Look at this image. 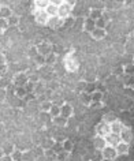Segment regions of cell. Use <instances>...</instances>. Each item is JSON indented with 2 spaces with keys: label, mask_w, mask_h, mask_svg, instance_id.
<instances>
[{
  "label": "cell",
  "mask_w": 134,
  "mask_h": 161,
  "mask_svg": "<svg viewBox=\"0 0 134 161\" xmlns=\"http://www.w3.org/2000/svg\"><path fill=\"white\" fill-rule=\"evenodd\" d=\"M48 19H49V16H48V14L45 12V10H36V11H34V20H36L39 25L45 26L48 23Z\"/></svg>",
  "instance_id": "cell-3"
},
{
  "label": "cell",
  "mask_w": 134,
  "mask_h": 161,
  "mask_svg": "<svg viewBox=\"0 0 134 161\" xmlns=\"http://www.w3.org/2000/svg\"><path fill=\"white\" fill-rule=\"evenodd\" d=\"M115 149H116V153H118V154H129V153L132 152L133 148L130 146V143L121 141L118 145L115 146Z\"/></svg>",
  "instance_id": "cell-9"
},
{
  "label": "cell",
  "mask_w": 134,
  "mask_h": 161,
  "mask_svg": "<svg viewBox=\"0 0 134 161\" xmlns=\"http://www.w3.org/2000/svg\"><path fill=\"white\" fill-rule=\"evenodd\" d=\"M14 94H15L18 98H21V100H22V98L26 97L27 90L25 89V86H16V87H15V92H14Z\"/></svg>",
  "instance_id": "cell-24"
},
{
  "label": "cell",
  "mask_w": 134,
  "mask_h": 161,
  "mask_svg": "<svg viewBox=\"0 0 134 161\" xmlns=\"http://www.w3.org/2000/svg\"><path fill=\"white\" fill-rule=\"evenodd\" d=\"M123 47H125V53H133V38L129 40L127 44Z\"/></svg>",
  "instance_id": "cell-44"
},
{
  "label": "cell",
  "mask_w": 134,
  "mask_h": 161,
  "mask_svg": "<svg viewBox=\"0 0 134 161\" xmlns=\"http://www.w3.org/2000/svg\"><path fill=\"white\" fill-rule=\"evenodd\" d=\"M116 156H118V153H116V149L115 146H104V148L101 149V159L103 160H108V161H114L116 160Z\"/></svg>",
  "instance_id": "cell-1"
},
{
  "label": "cell",
  "mask_w": 134,
  "mask_h": 161,
  "mask_svg": "<svg viewBox=\"0 0 134 161\" xmlns=\"http://www.w3.org/2000/svg\"><path fill=\"white\" fill-rule=\"evenodd\" d=\"M104 139H105V142H107V145H109V146H116L122 141L121 134H116V132H109L108 135L104 136Z\"/></svg>",
  "instance_id": "cell-8"
},
{
  "label": "cell",
  "mask_w": 134,
  "mask_h": 161,
  "mask_svg": "<svg viewBox=\"0 0 134 161\" xmlns=\"http://www.w3.org/2000/svg\"><path fill=\"white\" fill-rule=\"evenodd\" d=\"M96 89H97V86H96L93 82H86V86H85V92H86V93H92Z\"/></svg>",
  "instance_id": "cell-39"
},
{
  "label": "cell",
  "mask_w": 134,
  "mask_h": 161,
  "mask_svg": "<svg viewBox=\"0 0 134 161\" xmlns=\"http://www.w3.org/2000/svg\"><path fill=\"white\" fill-rule=\"evenodd\" d=\"M52 145H53V141H52V139H47V141L43 143V148L47 149V148H51Z\"/></svg>",
  "instance_id": "cell-53"
},
{
  "label": "cell",
  "mask_w": 134,
  "mask_h": 161,
  "mask_svg": "<svg viewBox=\"0 0 134 161\" xmlns=\"http://www.w3.org/2000/svg\"><path fill=\"white\" fill-rule=\"evenodd\" d=\"M48 114L51 115V118H55V116L60 115V107L58 104H52V107H51V109H49V112H48Z\"/></svg>",
  "instance_id": "cell-30"
},
{
  "label": "cell",
  "mask_w": 134,
  "mask_h": 161,
  "mask_svg": "<svg viewBox=\"0 0 134 161\" xmlns=\"http://www.w3.org/2000/svg\"><path fill=\"white\" fill-rule=\"evenodd\" d=\"M85 86H86V81H80L77 83V86H75V89H77L78 93H82V92H85Z\"/></svg>",
  "instance_id": "cell-42"
},
{
  "label": "cell",
  "mask_w": 134,
  "mask_h": 161,
  "mask_svg": "<svg viewBox=\"0 0 134 161\" xmlns=\"http://www.w3.org/2000/svg\"><path fill=\"white\" fill-rule=\"evenodd\" d=\"M93 146L97 150H101L104 146H107V142H105V139H104V136H100V135H97L96 138L93 139Z\"/></svg>",
  "instance_id": "cell-16"
},
{
  "label": "cell",
  "mask_w": 134,
  "mask_h": 161,
  "mask_svg": "<svg viewBox=\"0 0 134 161\" xmlns=\"http://www.w3.org/2000/svg\"><path fill=\"white\" fill-rule=\"evenodd\" d=\"M4 63H7V59H6L4 53L0 52V64H4Z\"/></svg>",
  "instance_id": "cell-54"
},
{
  "label": "cell",
  "mask_w": 134,
  "mask_h": 161,
  "mask_svg": "<svg viewBox=\"0 0 134 161\" xmlns=\"http://www.w3.org/2000/svg\"><path fill=\"white\" fill-rule=\"evenodd\" d=\"M112 47H114V51H115L116 53H119V55L125 53V47H123L122 44H114Z\"/></svg>",
  "instance_id": "cell-43"
},
{
  "label": "cell",
  "mask_w": 134,
  "mask_h": 161,
  "mask_svg": "<svg viewBox=\"0 0 134 161\" xmlns=\"http://www.w3.org/2000/svg\"><path fill=\"white\" fill-rule=\"evenodd\" d=\"M64 25V19H62L60 16H49V19H48V23L47 26H49L51 29H59Z\"/></svg>",
  "instance_id": "cell-7"
},
{
  "label": "cell",
  "mask_w": 134,
  "mask_h": 161,
  "mask_svg": "<svg viewBox=\"0 0 134 161\" xmlns=\"http://www.w3.org/2000/svg\"><path fill=\"white\" fill-rule=\"evenodd\" d=\"M7 97V90L4 87H0V102H3Z\"/></svg>",
  "instance_id": "cell-49"
},
{
  "label": "cell",
  "mask_w": 134,
  "mask_h": 161,
  "mask_svg": "<svg viewBox=\"0 0 134 161\" xmlns=\"http://www.w3.org/2000/svg\"><path fill=\"white\" fill-rule=\"evenodd\" d=\"M115 120H118V116H116L115 112H107V114L103 115V122L108 123V124H111V123Z\"/></svg>",
  "instance_id": "cell-20"
},
{
  "label": "cell",
  "mask_w": 134,
  "mask_h": 161,
  "mask_svg": "<svg viewBox=\"0 0 134 161\" xmlns=\"http://www.w3.org/2000/svg\"><path fill=\"white\" fill-rule=\"evenodd\" d=\"M27 79H29V82H32V83H37L40 81V77H39V74H30V75H27Z\"/></svg>",
  "instance_id": "cell-46"
},
{
  "label": "cell",
  "mask_w": 134,
  "mask_h": 161,
  "mask_svg": "<svg viewBox=\"0 0 134 161\" xmlns=\"http://www.w3.org/2000/svg\"><path fill=\"white\" fill-rule=\"evenodd\" d=\"M121 139L123 142H127V143H132L133 142V131L130 128H123L122 132H121Z\"/></svg>",
  "instance_id": "cell-13"
},
{
  "label": "cell",
  "mask_w": 134,
  "mask_h": 161,
  "mask_svg": "<svg viewBox=\"0 0 134 161\" xmlns=\"http://www.w3.org/2000/svg\"><path fill=\"white\" fill-rule=\"evenodd\" d=\"M34 61H36V64L39 67H43L44 64H45V57L44 56H40V55H37L36 57H34Z\"/></svg>",
  "instance_id": "cell-41"
},
{
  "label": "cell",
  "mask_w": 134,
  "mask_h": 161,
  "mask_svg": "<svg viewBox=\"0 0 134 161\" xmlns=\"http://www.w3.org/2000/svg\"><path fill=\"white\" fill-rule=\"evenodd\" d=\"M73 114H74V108H73V105H71V104H68V102H64V104L60 105V115H62V116H64V118L70 119L71 116H73Z\"/></svg>",
  "instance_id": "cell-10"
},
{
  "label": "cell",
  "mask_w": 134,
  "mask_h": 161,
  "mask_svg": "<svg viewBox=\"0 0 134 161\" xmlns=\"http://www.w3.org/2000/svg\"><path fill=\"white\" fill-rule=\"evenodd\" d=\"M96 132H97V135H100V136H105V135H108L109 132H111V128H109V124L108 123H105V122H100L97 126H96Z\"/></svg>",
  "instance_id": "cell-6"
},
{
  "label": "cell",
  "mask_w": 134,
  "mask_h": 161,
  "mask_svg": "<svg viewBox=\"0 0 134 161\" xmlns=\"http://www.w3.org/2000/svg\"><path fill=\"white\" fill-rule=\"evenodd\" d=\"M51 148H52V149H53V152L58 154V153H60L62 150H63V142H60V141H55V142H53V145L51 146Z\"/></svg>",
  "instance_id": "cell-31"
},
{
  "label": "cell",
  "mask_w": 134,
  "mask_h": 161,
  "mask_svg": "<svg viewBox=\"0 0 134 161\" xmlns=\"http://www.w3.org/2000/svg\"><path fill=\"white\" fill-rule=\"evenodd\" d=\"M8 27H10V25H8V19L0 18V32H4V30H7Z\"/></svg>",
  "instance_id": "cell-40"
},
{
  "label": "cell",
  "mask_w": 134,
  "mask_h": 161,
  "mask_svg": "<svg viewBox=\"0 0 134 161\" xmlns=\"http://www.w3.org/2000/svg\"><path fill=\"white\" fill-rule=\"evenodd\" d=\"M71 153H68L66 152V150H62L60 153H58L56 154V160H60V161H64V160H67L68 157H70Z\"/></svg>",
  "instance_id": "cell-35"
},
{
  "label": "cell",
  "mask_w": 134,
  "mask_h": 161,
  "mask_svg": "<svg viewBox=\"0 0 134 161\" xmlns=\"http://www.w3.org/2000/svg\"><path fill=\"white\" fill-rule=\"evenodd\" d=\"M36 48H37V55H40V56H44V57L48 56V55L52 52V47H51L48 42H45V41L40 42Z\"/></svg>",
  "instance_id": "cell-5"
},
{
  "label": "cell",
  "mask_w": 134,
  "mask_h": 161,
  "mask_svg": "<svg viewBox=\"0 0 134 161\" xmlns=\"http://www.w3.org/2000/svg\"><path fill=\"white\" fill-rule=\"evenodd\" d=\"M29 55H37V48H36V47H33L32 49L29 51Z\"/></svg>",
  "instance_id": "cell-55"
},
{
  "label": "cell",
  "mask_w": 134,
  "mask_h": 161,
  "mask_svg": "<svg viewBox=\"0 0 134 161\" xmlns=\"http://www.w3.org/2000/svg\"><path fill=\"white\" fill-rule=\"evenodd\" d=\"M10 82H11V81L7 79L6 77H2V78H0V87H4V89H6V87H7V85H8Z\"/></svg>",
  "instance_id": "cell-47"
},
{
  "label": "cell",
  "mask_w": 134,
  "mask_h": 161,
  "mask_svg": "<svg viewBox=\"0 0 134 161\" xmlns=\"http://www.w3.org/2000/svg\"><path fill=\"white\" fill-rule=\"evenodd\" d=\"M56 57H58L56 53L51 52L48 56H45V64H47V66H53V64L56 63Z\"/></svg>",
  "instance_id": "cell-26"
},
{
  "label": "cell",
  "mask_w": 134,
  "mask_h": 161,
  "mask_svg": "<svg viewBox=\"0 0 134 161\" xmlns=\"http://www.w3.org/2000/svg\"><path fill=\"white\" fill-rule=\"evenodd\" d=\"M19 22H21V18L18 15H11L8 18V25L10 26H18Z\"/></svg>",
  "instance_id": "cell-32"
},
{
  "label": "cell",
  "mask_w": 134,
  "mask_h": 161,
  "mask_svg": "<svg viewBox=\"0 0 134 161\" xmlns=\"http://www.w3.org/2000/svg\"><path fill=\"white\" fill-rule=\"evenodd\" d=\"M84 27L82 29L85 30V32H88V33H92L95 30V27H96V25H95V20H92L90 18H86L84 20V25H82Z\"/></svg>",
  "instance_id": "cell-18"
},
{
  "label": "cell",
  "mask_w": 134,
  "mask_h": 161,
  "mask_svg": "<svg viewBox=\"0 0 134 161\" xmlns=\"http://www.w3.org/2000/svg\"><path fill=\"white\" fill-rule=\"evenodd\" d=\"M109 128H111V132H116V134H121L122 132V130L125 128V124L119 120H115V122H112L111 124H109Z\"/></svg>",
  "instance_id": "cell-14"
},
{
  "label": "cell",
  "mask_w": 134,
  "mask_h": 161,
  "mask_svg": "<svg viewBox=\"0 0 134 161\" xmlns=\"http://www.w3.org/2000/svg\"><path fill=\"white\" fill-rule=\"evenodd\" d=\"M48 4H49V0H34L33 6L36 7V10H45Z\"/></svg>",
  "instance_id": "cell-23"
},
{
  "label": "cell",
  "mask_w": 134,
  "mask_h": 161,
  "mask_svg": "<svg viewBox=\"0 0 134 161\" xmlns=\"http://www.w3.org/2000/svg\"><path fill=\"white\" fill-rule=\"evenodd\" d=\"M14 149H15V148H14V145H12V143H10V142L4 143V146H3V152H4L6 154H11Z\"/></svg>",
  "instance_id": "cell-37"
},
{
  "label": "cell",
  "mask_w": 134,
  "mask_h": 161,
  "mask_svg": "<svg viewBox=\"0 0 134 161\" xmlns=\"http://www.w3.org/2000/svg\"><path fill=\"white\" fill-rule=\"evenodd\" d=\"M71 10H73V7H70L66 2L63 0V3H62L59 7H58V16H60L62 19H66V18H68V16H70Z\"/></svg>",
  "instance_id": "cell-4"
},
{
  "label": "cell",
  "mask_w": 134,
  "mask_h": 161,
  "mask_svg": "<svg viewBox=\"0 0 134 161\" xmlns=\"http://www.w3.org/2000/svg\"><path fill=\"white\" fill-rule=\"evenodd\" d=\"M36 93H34V92H30V93H27L26 94V97L23 98V100H26V101H32V100H36Z\"/></svg>",
  "instance_id": "cell-48"
},
{
  "label": "cell",
  "mask_w": 134,
  "mask_h": 161,
  "mask_svg": "<svg viewBox=\"0 0 134 161\" xmlns=\"http://www.w3.org/2000/svg\"><path fill=\"white\" fill-rule=\"evenodd\" d=\"M0 8H2V3H0Z\"/></svg>",
  "instance_id": "cell-58"
},
{
  "label": "cell",
  "mask_w": 134,
  "mask_h": 161,
  "mask_svg": "<svg viewBox=\"0 0 134 161\" xmlns=\"http://www.w3.org/2000/svg\"><path fill=\"white\" fill-rule=\"evenodd\" d=\"M12 82H14V85H15V86H25L27 82H29V79H27L26 73H18L15 77H14Z\"/></svg>",
  "instance_id": "cell-11"
},
{
  "label": "cell",
  "mask_w": 134,
  "mask_h": 161,
  "mask_svg": "<svg viewBox=\"0 0 134 161\" xmlns=\"http://www.w3.org/2000/svg\"><path fill=\"white\" fill-rule=\"evenodd\" d=\"M15 85H14V82L11 81L8 85H7V87H6V90H7V93H11V92H15Z\"/></svg>",
  "instance_id": "cell-50"
},
{
  "label": "cell",
  "mask_w": 134,
  "mask_h": 161,
  "mask_svg": "<svg viewBox=\"0 0 134 161\" xmlns=\"http://www.w3.org/2000/svg\"><path fill=\"white\" fill-rule=\"evenodd\" d=\"M62 142H63V150H66V152H68V153L73 152V149H74L73 141H70V139H64V141H62Z\"/></svg>",
  "instance_id": "cell-27"
},
{
  "label": "cell",
  "mask_w": 134,
  "mask_h": 161,
  "mask_svg": "<svg viewBox=\"0 0 134 161\" xmlns=\"http://www.w3.org/2000/svg\"><path fill=\"white\" fill-rule=\"evenodd\" d=\"M44 157H47V159H56V153L53 152L52 148H47L44 149Z\"/></svg>",
  "instance_id": "cell-34"
},
{
  "label": "cell",
  "mask_w": 134,
  "mask_h": 161,
  "mask_svg": "<svg viewBox=\"0 0 134 161\" xmlns=\"http://www.w3.org/2000/svg\"><path fill=\"white\" fill-rule=\"evenodd\" d=\"M95 25H96V27L97 29H105V27L108 26V23L105 22L103 18H100V19H97V20H95Z\"/></svg>",
  "instance_id": "cell-38"
},
{
  "label": "cell",
  "mask_w": 134,
  "mask_h": 161,
  "mask_svg": "<svg viewBox=\"0 0 134 161\" xmlns=\"http://www.w3.org/2000/svg\"><path fill=\"white\" fill-rule=\"evenodd\" d=\"M81 102L85 105H89L92 102V98H90V93H86V92H82L81 93Z\"/></svg>",
  "instance_id": "cell-28"
},
{
  "label": "cell",
  "mask_w": 134,
  "mask_h": 161,
  "mask_svg": "<svg viewBox=\"0 0 134 161\" xmlns=\"http://www.w3.org/2000/svg\"><path fill=\"white\" fill-rule=\"evenodd\" d=\"M125 4H126V6H127V7H130V6H133V2H126V3H125Z\"/></svg>",
  "instance_id": "cell-57"
},
{
  "label": "cell",
  "mask_w": 134,
  "mask_h": 161,
  "mask_svg": "<svg viewBox=\"0 0 134 161\" xmlns=\"http://www.w3.org/2000/svg\"><path fill=\"white\" fill-rule=\"evenodd\" d=\"M64 67L70 73H75L78 70V67H80V61L75 59L74 56H71V55H67L66 59H64Z\"/></svg>",
  "instance_id": "cell-2"
},
{
  "label": "cell",
  "mask_w": 134,
  "mask_h": 161,
  "mask_svg": "<svg viewBox=\"0 0 134 161\" xmlns=\"http://www.w3.org/2000/svg\"><path fill=\"white\" fill-rule=\"evenodd\" d=\"M89 107L92 109H97V108H101V102H96V101H92L90 104H89Z\"/></svg>",
  "instance_id": "cell-52"
},
{
  "label": "cell",
  "mask_w": 134,
  "mask_h": 161,
  "mask_svg": "<svg viewBox=\"0 0 134 161\" xmlns=\"http://www.w3.org/2000/svg\"><path fill=\"white\" fill-rule=\"evenodd\" d=\"M52 104H53V102L51 101V100H44V101L40 102L39 109H40L41 112H44V114H48V112H49V109H51V107H52Z\"/></svg>",
  "instance_id": "cell-19"
},
{
  "label": "cell",
  "mask_w": 134,
  "mask_h": 161,
  "mask_svg": "<svg viewBox=\"0 0 134 161\" xmlns=\"http://www.w3.org/2000/svg\"><path fill=\"white\" fill-rule=\"evenodd\" d=\"M49 86L52 87V89H58V87H59V85H58L56 82H51V83H49Z\"/></svg>",
  "instance_id": "cell-56"
},
{
  "label": "cell",
  "mask_w": 134,
  "mask_h": 161,
  "mask_svg": "<svg viewBox=\"0 0 134 161\" xmlns=\"http://www.w3.org/2000/svg\"><path fill=\"white\" fill-rule=\"evenodd\" d=\"M90 36H92V38H93V40L100 41V40H103L105 36H107V30H105V29H97V27H95V30L90 33Z\"/></svg>",
  "instance_id": "cell-12"
},
{
  "label": "cell",
  "mask_w": 134,
  "mask_h": 161,
  "mask_svg": "<svg viewBox=\"0 0 134 161\" xmlns=\"http://www.w3.org/2000/svg\"><path fill=\"white\" fill-rule=\"evenodd\" d=\"M45 12L48 14V16H56L58 15V7L53 4V3L49 2V4L45 8Z\"/></svg>",
  "instance_id": "cell-25"
},
{
  "label": "cell",
  "mask_w": 134,
  "mask_h": 161,
  "mask_svg": "<svg viewBox=\"0 0 134 161\" xmlns=\"http://www.w3.org/2000/svg\"><path fill=\"white\" fill-rule=\"evenodd\" d=\"M112 74H115V75H122V74H123V66L115 67L114 70H112Z\"/></svg>",
  "instance_id": "cell-51"
},
{
  "label": "cell",
  "mask_w": 134,
  "mask_h": 161,
  "mask_svg": "<svg viewBox=\"0 0 134 161\" xmlns=\"http://www.w3.org/2000/svg\"><path fill=\"white\" fill-rule=\"evenodd\" d=\"M52 122H53L55 126H59V127H66L67 123H68V119L64 118V116H62V115H58V116H55V118H52Z\"/></svg>",
  "instance_id": "cell-15"
},
{
  "label": "cell",
  "mask_w": 134,
  "mask_h": 161,
  "mask_svg": "<svg viewBox=\"0 0 134 161\" xmlns=\"http://www.w3.org/2000/svg\"><path fill=\"white\" fill-rule=\"evenodd\" d=\"M123 74H125V75H133L134 74V64H133V61L123 66Z\"/></svg>",
  "instance_id": "cell-29"
},
{
  "label": "cell",
  "mask_w": 134,
  "mask_h": 161,
  "mask_svg": "<svg viewBox=\"0 0 134 161\" xmlns=\"http://www.w3.org/2000/svg\"><path fill=\"white\" fill-rule=\"evenodd\" d=\"M11 15H12L11 8H10V7H7V6H2V8H0V18L8 19Z\"/></svg>",
  "instance_id": "cell-21"
},
{
  "label": "cell",
  "mask_w": 134,
  "mask_h": 161,
  "mask_svg": "<svg viewBox=\"0 0 134 161\" xmlns=\"http://www.w3.org/2000/svg\"><path fill=\"white\" fill-rule=\"evenodd\" d=\"M10 156H11V160H12V161H19V160H22V152H21V150L14 149L12 153H11Z\"/></svg>",
  "instance_id": "cell-33"
},
{
  "label": "cell",
  "mask_w": 134,
  "mask_h": 161,
  "mask_svg": "<svg viewBox=\"0 0 134 161\" xmlns=\"http://www.w3.org/2000/svg\"><path fill=\"white\" fill-rule=\"evenodd\" d=\"M7 73H8V67H7V63L0 64V78H2V77H6Z\"/></svg>",
  "instance_id": "cell-45"
},
{
  "label": "cell",
  "mask_w": 134,
  "mask_h": 161,
  "mask_svg": "<svg viewBox=\"0 0 134 161\" xmlns=\"http://www.w3.org/2000/svg\"><path fill=\"white\" fill-rule=\"evenodd\" d=\"M101 10H99V8H92L90 11H89L88 14V18H90L92 20H97V19H100L101 18Z\"/></svg>",
  "instance_id": "cell-22"
},
{
  "label": "cell",
  "mask_w": 134,
  "mask_h": 161,
  "mask_svg": "<svg viewBox=\"0 0 134 161\" xmlns=\"http://www.w3.org/2000/svg\"><path fill=\"white\" fill-rule=\"evenodd\" d=\"M112 14H114L112 11H108V10H105V11H103V12H101V18L104 19L107 23H108L109 20L112 19Z\"/></svg>",
  "instance_id": "cell-36"
},
{
  "label": "cell",
  "mask_w": 134,
  "mask_h": 161,
  "mask_svg": "<svg viewBox=\"0 0 134 161\" xmlns=\"http://www.w3.org/2000/svg\"><path fill=\"white\" fill-rule=\"evenodd\" d=\"M90 98H92V101L101 102L103 98H104V92L100 90V89H96L95 92H92L90 93Z\"/></svg>",
  "instance_id": "cell-17"
}]
</instances>
